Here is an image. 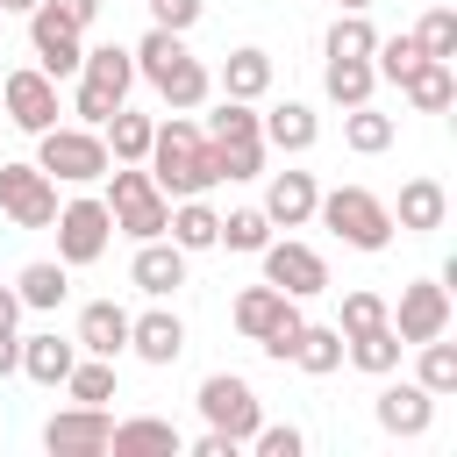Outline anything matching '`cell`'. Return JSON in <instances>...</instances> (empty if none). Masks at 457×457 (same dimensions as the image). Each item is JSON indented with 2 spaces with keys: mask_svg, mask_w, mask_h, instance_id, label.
<instances>
[{
  "mask_svg": "<svg viewBox=\"0 0 457 457\" xmlns=\"http://www.w3.org/2000/svg\"><path fill=\"white\" fill-rule=\"evenodd\" d=\"M200 14H207V0H150V21H157V29H171V36H193V29H200Z\"/></svg>",
  "mask_w": 457,
  "mask_h": 457,
  "instance_id": "7bdbcfd3",
  "label": "cell"
},
{
  "mask_svg": "<svg viewBox=\"0 0 457 457\" xmlns=\"http://www.w3.org/2000/svg\"><path fill=\"white\" fill-rule=\"evenodd\" d=\"M164 236H171L186 257H200V250H214V236H221V214L207 207V193H193V200H171V221H164Z\"/></svg>",
  "mask_w": 457,
  "mask_h": 457,
  "instance_id": "f1b7e54d",
  "label": "cell"
},
{
  "mask_svg": "<svg viewBox=\"0 0 457 457\" xmlns=\"http://www.w3.org/2000/svg\"><path fill=\"white\" fill-rule=\"evenodd\" d=\"M14 293H21V314H57V307L71 300V264L36 257V264L14 271Z\"/></svg>",
  "mask_w": 457,
  "mask_h": 457,
  "instance_id": "d4e9b609",
  "label": "cell"
},
{
  "mask_svg": "<svg viewBox=\"0 0 457 457\" xmlns=\"http://www.w3.org/2000/svg\"><path fill=\"white\" fill-rule=\"evenodd\" d=\"M371 421H378L386 436H400V443H421V436L436 428V393H428L421 378H393V371H386V386H378V400H371Z\"/></svg>",
  "mask_w": 457,
  "mask_h": 457,
  "instance_id": "7c38bea8",
  "label": "cell"
},
{
  "mask_svg": "<svg viewBox=\"0 0 457 457\" xmlns=\"http://www.w3.org/2000/svg\"><path fill=\"white\" fill-rule=\"evenodd\" d=\"M86 357H129V307L121 300H86L79 307V336H71Z\"/></svg>",
  "mask_w": 457,
  "mask_h": 457,
  "instance_id": "7402d4cb",
  "label": "cell"
},
{
  "mask_svg": "<svg viewBox=\"0 0 457 457\" xmlns=\"http://www.w3.org/2000/svg\"><path fill=\"white\" fill-rule=\"evenodd\" d=\"M29 7H36V0H0V14H29Z\"/></svg>",
  "mask_w": 457,
  "mask_h": 457,
  "instance_id": "681fc988",
  "label": "cell"
},
{
  "mask_svg": "<svg viewBox=\"0 0 457 457\" xmlns=\"http://www.w3.org/2000/svg\"><path fill=\"white\" fill-rule=\"evenodd\" d=\"M336 7H343V14H371L378 0H336Z\"/></svg>",
  "mask_w": 457,
  "mask_h": 457,
  "instance_id": "c3c4849f",
  "label": "cell"
},
{
  "mask_svg": "<svg viewBox=\"0 0 457 457\" xmlns=\"http://www.w3.org/2000/svg\"><path fill=\"white\" fill-rule=\"evenodd\" d=\"M107 436H114V414L86 407V400H71L43 421V450H57V457H93V450H107Z\"/></svg>",
  "mask_w": 457,
  "mask_h": 457,
  "instance_id": "9a60e30c",
  "label": "cell"
},
{
  "mask_svg": "<svg viewBox=\"0 0 457 457\" xmlns=\"http://www.w3.org/2000/svg\"><path fill=\"white\" fill-rule=\"evenodd\" d=\"M314 200H321L314 171H271L264 179V221L271 228H307L314 221Z\"/></svg>",
  "mask_w": 457,
  "mask_h": 457,
  "instance_id": "ffe728a7",
  "label": "cell"
},
{
  "mask_svg": "<svg viewBox=\"0 0 457 457\" xmlns=\"http://www.w3.org/2000/svg\"><path fill=\"white\" fill-rule=\"evenodd\" d=\"M250 450H257V457H300V450H307V436H300L293 421H257Z\"/></svg>",
  "mask_w": 457,
  "mask_h": 457,
  "instance_id": "b9f144b4",
  "label": "cell"
},
{
  "mask_svg": "<svg viewBox=\"0 0 457 457\" xmlns=\"http://www.w3.org/2000/svg\"><path fill=\"white\" fill-rule=\"evenodd\" d=\"M36 164H43L57 186H100L114 157H107L100 129H86V121H57V129L36 136Z\"/></svg>",
  "mask_w": 457,
  "mask_h": 457,
  "instance_id": "52a82bcc",
  "label": "cell"
},
{
  "mask_svg": "<svg viewBox=\"0 0 457 457\" xmlns=\"http://www.w3.org/2000/svg\"><path fill=\"white\" fill-rule=\"evenodd\" d=\"M400 100H407L414 114H443V107L457 100V71H450V57H421V64L400 79Z\"/></svg>",
  "mask_w": 457,
  "mask_h": 457,
  "instance_id": "4316f807",
  "label": "cell"
},
{
  "mask_svg": "<svg viewBox=\"0 0 457 457\" xmlns=\"http://www.w3.org/2000/svg\"><path fill=\"white\" fill-rule=\"evenodd\" d=\"M271 79H278L271 50L243 43V50H228V57H221V71H214V93H221V100H264V93H271Z\"/></svg>",
  "mask_w": 457,
  "mask_h": 457,
  "instance_id": "603a6c76",
  "label": "cell"
},
{
  "mask_svg": "<svg viewBox=\"0 0 457 457\" xmlns=\"http://www.w3.org/2000/svg\"><path fill=\"white\" fill-rule=\"evenodd\" d=\"M414 43H421V57H457V14L450 7H428L414 21Z\"/></svg>",
  "mask_w": 457,
  "mask_h": 457,
  "instance_id": "ab89813d",
  "label": "cell"
},
{
  "mask_svg": "<svg viewBox=\"0 0 457 457\" xmlns=\"http://www.w3.org/2000/svg\"><path fill=\"white\" fill-rule=\"evenodd\" d=\"M321 93H328L336 107H364V100L378 93L371 57H328V64H321Z\"/></svg>",
  "mask_w": 457,
  "mask_h": 457,
  "instance_id": "4dcf8cb0",
  "label": "cell"
},
{
  "mask_svg": "<svg viewBox=\"0 0 457 457\" xmlns=\"http://www.w3.org/2000/svg\"><path fill=\"white\" fill-rule=\"evenodd\" d=\"M257 129H264V150H286V157H307V150L321 143V114H314L307 100H278V107H264Z\"/></svg>",
  "mask_w": 457,
  "mask_h": 457,
  "instance_id": "d6986e66",
  "label": "cell"
},
{
  "mask_svg": "<svg viewBox=\"0 0 457 457\" xmlns=\"http://www.w3.org/2000/svg\"><path fill=\"white\" fill-rule=\"evenodd\" d=\"M79 364V343L71 336H57V328H36V336H21V378H36V386H64V371Z\"/></svg>",
  "mask_w": 457,
  "mask_h": 457,
  "instance_id": "484cf974",
  "label": "cell"
},
{
  "mask_svg": "<svg viewBox=\"0 0 457 457\" xmlns=\"http://www.w3.org/2000/svg\"><path fill=\"white\" fill-rule=\"evenodd\" d=\"M129 357H143V364H157V371H171L179 357H186V321L157 300L150 314H129Z\"/></svg>",
  "mask_w": 457,
  "mask_h": 457,
  "instance_id": "ac0fdd59",
  "label": "cell"
},
{
  "mask_svg": "<svg viewBox=\"0 0 457 457\" xmlns=\"http://www.w3.org/2000/svg\"><path fill=\"white\" fill-rule=\"evenodd\" d=\"M421 357H414V378L436 393V400H450L457 393V343L450 336H428V343H414Z\"/></svg>",
  "mask_w": 457,
  "mask_h": 457,
  "instance_id": "d590c367",
  "label": "cell"
},
{
  "mask_svg": "<svg viewBox=\"0 0 457 457\" xmlns=\"http://www.w3.org/2000/svg\"><path fill=\"white\" fill-rule=\"evenodd\" d=\"M64 393L86 400V407H107V400H114V357H86V350H79V364L64 371Z\"/></svg>",
  "mask_w": 457,
  "mask_h": 457,
  "instance_id": "8d00e7d4",
  "label": "cell"
},
{
  "mask_svg": "<svg viewBox=\"0 0 457 457\" xmlns=\"http://www.w3.org/2000/svg\"><path fill=\"white\" fill-rule=\"evenodd\" d=\"M414 64H421V43H414V29H407V36H378V43H371V71H378V79H393V86H400Z\"/></svg>",
  "mask_w": 457,
  "mask_h": 457,
  "instance_id": "f35d334b",
  "label": "cell"
},
{
  "mask_svg": "<svg viewBox=\"0 0 457 457\" xmlns=\"http://www.w3.org/2000/svg\"><path fill=\"white\" fill-rule=\"evenodd\" d=\"M79 93H71V114L86 121V129H100L129 93H136V57H129V43H86V57H79Z\"/></svg>",
  "mask_w": 457,
  "mask_h": 457,
  "instance_id": "5b68a950",
  "label": "cell"
},
{
  "mask_svg": "<svg viewBox=\"0 0 457 457\" xmlns=\"http://www.w3.org/2000/svg\"><path fill=\"white\" fill-rule=\"evenodd\" d=\"M186 450H193V457H236V450H243V443H228V436H221V428H207V436H193V443H186Z\"/></svg>",
  "mask_w": 457,
  "mask_h": 457,
  "instance_id": "f6af8a7d",
  "label": "cell"
},
{
  "mask_svg": "<svg viewBox=\"0 0 457 457\" xmlns=\"http://www.w3.org/2000/svg\"><path fill=\"white\" fill-rule=\"evenodd\" d=\"M14 364H21V336H0V378H7Z\"/></svg>",
  "mask_w": 457,
  "mask_h": 457,
  "instance_id": "7dc6e473",
  "label": "cell"
},
{
  "mask_svg": "<svg viewBox=\"0 0 457 457\" xmlns=\"http://www.w3.org/2000/svg\"><path fill=\"white\" fill-rule=\"evenodd\" d=\"M107 214H114V236H129V243H150V236H164V221H171V200L157 193V179L143 171V164H107Z\"/></svg>",
  "mask_w": 457,
  "mask_h": 457,
  "instance_id": "8992f818",
  "label": "cell"
},
{
  "mask_svg": "<svg viewBox=\"0 0 457 457\" xmlns=\"http://www.w3.org/2000/svg\"><path fill=\"white\" fill-rule=\"evenodd\" d=\"M143 171L157 179L164 200H193V193H214V186H221V179H214V157H207V136H200V121H186V114L157 121Z\"/></svg>",
  "mask_w": 457,
  "mask_h": 457,
  "instance_id": "7a4b0ae2",
  "label": "cell"
},
{
  "mask_svg": "<svg viewBox=\"0 0 457 457\" xmlns=\"http://www.w3.org/2000/svg\"><path fill=\"white\" fill-rule=\"evenodd\" d=\"M50 228H57V264H100L107 257V243H114V214H107V200L100 193H79V200H64L57 214H50Z\"/></svg>",
  "mask_w": 457,
  "mask_h": 457,
  "instance_id": "ba28073f",
  "label": "cell"
},
{
  "mask_svg": "<svg viewBox=\"0 0 457 457\" xmlns=\"http://www.w3.org/2000/svg\"><path fill=\"white\" fill-rule=\"evenodd\" d=\"M29 50H36V71L71 79V71H79V57H86V36H79L71 21H57V14L36 0V7H29Z\"/></svg>",
  "mask_w": 457,
  "mask_h": 457,
  "instance_id": "2e32d148",
  "label": "cell"
},
{
  "mask_svg": "<svg viewBox=\"0 0 457 457\" xmlns=\"http://www.w3.org/2000/svg\"><path fill=\"white\" fill-rule=\"evenodd\" d=\"M0 114H7L21 136L57 129V79H50V71H36V64L7 71V79H0Z\"/></svg>",
  "mask_w": 457,
  "mask_h": 457,
  "instance_id": "4fadbf2b",
  "label": "cell"
},
{
  "mask_svg": "<svg viewBox=\"0 0 457 457\" xmlns=\"http://www.w3.org/2000/svg\"><path fill=\"white\" fill-rule=\"evenodd\" d=\"M314 221L336 236V243H350V250H364V257H378V250H393V207L371 193V186H336V193H321L314 200Z\"/></svg>",
  "mask_w": 457,
  "mask_h": 457,
  "instance_id": "277c9868",
  "label": "cell"
},
{
  "mask_svg": "<svg viewBox=\"0 0 457 457\" xmlns=\"http://www.w3.org/2000/svg\"><path fill=\"white\" fill-rule=\"evenodd\" d=\"M393 136H400V121H393V114H378L371 100H364V107H343V143H350L357 157H378V150H393Z\"/></svg>",
  "mask_w": 457,
  "mask_h": 457,
  "instance_id": "d6a6232c",
  "label": "cell"
},
{
  "mask_svg": "<svg viewBox=\"0 0 457 457\" xmlns=\"http://www.w3.org/2000/svg\"><path fill=\"white\" fill-rule=\"evenodd\" d=\"M443 221H450L443 179H407V186H400V207H393V228H400V236H436Z\"/></svg>",
  "mask_w": 457,
  "mask_h": 457,
  "instance_id": "cb8c5ba5",
  "label": "cell"
},
{
  "mask_svg": "<svg viewBox=\"0 0 457 457\" xmlns=\"http://www.w3.org/2000/svg\"><path fill=\"white\" fill-rule=\"evenodd\" d=\"M371 43H378L371 14H336L328 36H321V57H371Z\"/></svg>",
  "mask_w": 457,
  "mask_h": 457,
  "instance_id": "74e56055",
  "label": "cell"
},
{
  "mask_svg": "<svg viewBox=\"0 0 457 457\" xmlns=\"http://www.w3.org/2000/svg\"><path fill=\"white\" fill-rule=\"evenodd\" d=\"M0 214L14 228H50L57 214V179L43 164H0Z\"/></svg>",
  "mask_w": 457,
  "mask_h": 457,
  "instance_id": "5bb4252c",
  "label": "cell"
},
{
  "mask_svg": "<svg viewBox=\"0 0 457 457\" xmlns=\"http://www.w3.org/2000/svg\"><path fill=\"white\" fill-rule=\"evenodd\" d=\"M378 321H386V300H378L371 286L343 293V314H336V328H343V336H357V328H378Z\"/></svg>",
  "mask_w": 457,
  "mask_h": 457,
  "instance_id": "60d3db41",
  "label": "cell"
},
{
  "mask_svg": "<svg viewBox=\"0 0 457 457\" xmlns=\"http://www.w3.org/2000/svg\"><path fill=\"white\" fill-rule=\"evenodd\" d=\"M257 257H264V286H278L286 300H321V293H328V257H321L314 243H300V236H271Z\"/></svg>",
  "mask_w": 457,
  "mask_h": 457,
  "instance_id": "30bf717a",
  "label": "cell"
},
{
  "mask_svg": "<svg viewBox=\"0 0 457 457\" xmlns=\"http://www.w3.org/2000/svg\"><path fill=\"white\" fill-rule=\"evenodd\" d=\"M214 179H264V129H257V100H214V114L200 121Z\"/></svg>",
  "mask_w": 457,
  "mask_h": 457,
  "instance_id": "3957f363",
  "label": "cell"
},
{
  "mask_svg": "<svg viewBox=\"0 0 457 457\" xmlns=\"http://www.w3.org/2000/svg\"><path fill=\"white\" fill-rule=\"evenodd\" d=\"M129 286H136L143 300H171V293L186 286V250H179L171 236L136 243V257H129Z\"/></svg>",
  "mask_w": 457,
  "mask_h": 457,
  "instance_id": "e0dca14e",
  "label": "cell"
},
{
  "mask_svg": "<svg viewBox=\"0 0 457 457\" xmlns=\"http://www.w3.org/2000/svg\"><path fill=\"white\" fill-rule=\"evenodd\" d=\"M293 364H300L307 378L343 371V328H336V321H307V328H300V343H293Z\"/></svg>",
  "mask_w": 457,
  "mask_h": 457,
  "instance_id": "1f68e13d",
  "label": "cell"
},
{
  "mask_svg": "<svg viewBox=\"0 0 457 457\" xmlns=\"http://www.w3.org/2000/svg\"><path fill=\"white\" fill-rule=\"evenodd\" d=\"M450 278H407L400 286V307H386V321H393V336L414 350V343H428V336H450Z\"/></svg>",
  "mask_w": 457,
  "mask_h": 457,
  "instance_id": "8fae6325",
  "label": "cell"
},
{
  "mask_svg": "<svg viewBox=\"0 0 457 457\" xmlns=\"http://www.w3.org/2000/svg\"><path fill=\"white\" fill-rule=\"evenodd\" d=\"M150 136H157V114H136L129 100L100 121V143H107L114 164H143V157H150Z\"/></svg>",
  "mask_w": 457,
  "mask_h": 457,
  "instance_id": "83f0119b",
  "label": "cell"
},
{
  "mask_svg": "<svg viewBox=\"0 0 457 457\" xmlns=\"http://www.w3.org/2000/svg\"><path fill=\"white\" fill-rule=\"evenodd\" d=\"M264 243H271V221H264V207H228V214H221V236H214V250L257 257Z\"/></svg>",
  "mask_w": 457,
  "mask_h": 457,
  "instance_id": "e575fe53",
  "label": "cell"
},
{
  "mask_svg": "<svg viewBox=\"0 0 457 457\" xmlns=\"http://www.w3.org/2000/svg\"><path fill=\"white\" fill-rule=\"evenodd\" d=\"M107 450H164V457H179V450H186V436H179L171 421H157V414H129V421H114Z\"/></svg>",
  "mask_w": 457,
  "mask_h": 457,
  "instance_id": "836d02e7",
  "label": "cell"
},
{
  "mask_svg": "<svg viewBox=\"0 0 457 457\" xmlns=\"http://www.w3.org/2000/svg\"><path fill=\"white\" fill-rule=\"evenodd\" d=\"M136 57V79L171 107V114H193V107H207V93H214V71L186 50V36H171V29H143V43L129 50Z\"/></svg>",
  "mask_w": 457,
  "mask_h": 457,
  "instance_id": "6da1fadb",
  "label": "cell"
},
{
  "mask_svg": "<svg viewBox=\"0 0 457 457\" xmlns=\"http://www.w3.org/2000/svg\"><path fill=\"white\" fill-rule=\"evenodd\" d=\"M400 336H393V321H378V328H357V336H343V364H357V371H371V378H386V371H400Z\"/></svg>",
  "mask_w": 457,
  "mask_h": 457,
  "instance_id": "f546056e",
  "label": "cell"
},
{
  "mask_svg": "<svg viewBox=\"0 0 457 457\" xmlns=\"http://www.w3.org/2000/svg\"><path fill=\"white\" fill-rule=\"evenodd\" d=\"M228 321H236V336H243V343H264L278 321H300V300H286L278 286H243V293H236V307H228Z\"/></svg>",
  "mask_w": 457,
  "mask_h": 457,
  "instance_id": "44dd1931",
  "label": "cell"
},
{
  "mask_svg": "<svg viewBox=\"0 0 457 457\" xmlns=\"http://www.w3.org/2000/svg\"><path fill=\"white\" fill-rule=\"evenodd\" d=\"M193 400H200V421H207V428H221L228 443H250V436H257V421H264V407H257V393H250V378H243V371H207Z\"/></svg>",
  "mask_w": 457,
  "mask_h": 457,
  "instance_id": "9c48e42d",
  "label": "cell"
},
{
  "mask_svg": "<svg viewBox=\"0 0 457 457\" xmlns=\"http://www.w3.org/2000/svg\"><path fill=\"white\" fill-rule=\"evenodd\" d=\"M43 7H50V14H57V21H71V29H79V36H86V29H93V21H100V0H43Z\"/></svg>",
  "mask_w": 457,
  "mask_h": 457,
  "instance_id": "ee69618b",
  "label": "cell"
},
{
  "mask_svg": "<svg viewBox=\"0 0 457 457\" xmlns=\"http://www.w3.org/2000/svg\"><path fill=\"white\" fill-rule=\"evenodd\" d=\"M0 336H21V293L0 286Z\"/></svg>",
  "mask_w": 457,
  "mask_h": 457,
  "instance_id": "bcb514c9",
  "label": "cell"
}]
</instances>
